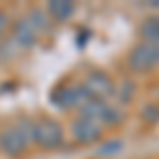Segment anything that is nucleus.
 Returning a JSON list of instances; mask_svg holds the SVG:
<instances>
[{
	"mask_svg": "<svg viewBox=\"0 0 159 159\" xmlns=\"http://www.w3.org/2000/svg\"><path fill=\"white\" fill-rule=\"evenodd\" d=\"M32 138H34V123H11V125L0 129V151L7 157H21L30 148Z\"/></svg>",
	"mask_w": 159,
	"mask_h": 159,
	"instance_id": "obj_1",
	"label": "nucleus"
},
{
	"mask_svg": "<svg viewBox=\"0 0 159 159\" xmlns=\"http://www.w3.org/2000/svg\"><path fill=\"white\" fill-rule=\"evenodd\" d=\"M64 127L60 121L55 119H40L34 123V138L32 142L36 144L40 151H57L60 147H64Z\"/></svg>",
	"mask_w": 159,
	"mask_h": 159,
	"instance_id": "obj_2",
	"label": "nucleus"
},
{
	"mask_svg": "<svg viewBox=\"0 0 159 159\" xmlns=\"http://www.w3.org/2000/svg\"><path fill=\"white\" fill-rule=\"evenodd\" d=\"M159 66V45L153 43H138L127 53V68L136 74H144Z\"/></svg>",
	"mask_w": 159,
	"mask_h": 159,
	"instance_id": "obj_3",
	"label": "nucleus"
},
{
	"mask_svg": "<svg viewBox=\"0 0 159 159\" xmlns=\"http://www.w3.org/2000/svg\"><path fill=\"white\" fill-rule=\"evenodd\" d=\"M81 115L83 117H89V119H96L102 125H119L123 123V110L115 104H108L106 100H89L85 106L81 108Z\"/></svg>",
	"mask_w": 159,
	"mask_h": 159,
	"instance_id": "obj_4",
	"label": "nucleus"
},
{
	"mask_svg": "<svg viewBox=\"0 0 159 159\" xmlns=\"http://www.w3.org/2000/svg\"><path fill=\"white\" fill-rule=\"evenodd\" d=\"M51 100L60 110H72V108L81 110L91 98L83 89V85H66V87H57L51 93Z\"/></svg>",
	"mask_w": 159,
	"mask_h": 159,
	"instance_id": "obj_5",
	"label": "nucleus"
},
{
	"mask_svg": "<svg viewBox=\"0 0 159 159\" xmlns=\"http://www.w3.org/2000/svg\"><path fill=\"white\" fill-rule=\"evenodd\" d=\"M70 134H72V140L76 144H93V142L102 140L104 125L98 123L96 119H89V117L79 115L72 121V125H70Z\"/></svg>",
	"mask_w": 159,
	"mask_h": 159,
	"instance_id": "obj_6",
	"label": "nucleus"
},
{
	"mask_svg": "<svg viewBox=\"0 0 159 159\" xmlns=\"http://www.w3.org/2000/svg\"><path fill=\"white\" fill-rule=\"evenodd\" d=\"M81 85H83V89L89 93L91 100H106L115 93V83H112L110 74L102 72V70H91V72H87Z\"/></svg>",
	"mask_w": 159,
	"mask_h": 159,
	"instance_id": "obj_7",
	"label": "nucleus"
},
{
	"mask_svg": "<svg viewBox=\"0 0 159 159\" xmlns=\"http://www.w3.org/2000/svg\"><path fill=\"white\" fill-rule=\"evenodd\" d=\"M36 38H38V32L25 17H21L17 24L13 25V40H15V45H19L24 49H30L36 43Z\"/></svg>",
	"mask_w": 159,
	"mask_h": 159,
	"instance_id": "obj_8",
	"label": "nucleus"
},
{
	"mask_svg": "<svg viewBox=\"0 0 159 159\" xmlns=\"http://www.w3.org/2000/svg\"><path fill=\"white\" fill-rule=\"evenodd\" d=\"M45 11L49 15V19L57 21V24H64L74 15V2H70V0H49Z\"/></svg>",
	"mask_w": 159,
	"mask_h": 159,
	"instance_id": "obj_9",
	"label": "nucleus"
},
{
	"mask_svg": "<svg viewBox=\"0 0 159 159\" xmlns=\"http://www.w3.org/2000/svg\"><path fill=\"white\" fill-rule=\"evenodd\" d=\"M140 36L142 43L159 45V15H148L140 24Z\"/></svg>",
	"mask_w": 159,
	"mask_h": 159,
	"instance_id": "obj_10",
	"label": "nucleus"
},
{
	"mask_svg": "<svg viewBox=\"0 0 159 159\" xmlns=\"http://www.w3.org/2000/svg\"><path fill=\"white\" fill-rule=\"evenodd\" d=\"M25 19L34 25V30H36V32L45 30V28L49 25V15H47V11H43V9H32V11L28 13V17H25Z\"/></svg>",
	"mask_w": 159,
	"mask_h": 159,
	"instance_id": "obj_11",
	"label": "nucleus"
},
{
	"mask_svg": "<svg viewBox=\"0 0 159 159\" xmlns=\"http://www.w3.org/2000/svg\"><path fill=\"white\" fill-rule=\"evenodd\" d=\"M121 142L119 140H110V142H104L102 147H100L98 155H102V157H112V155H119V151H121Z\"/></svg>",
	"mask_w": 159,
	"mask_h": 159,
	"instance_id": "obj_12",
	"label": "nucleus"
},
{
	"mask_svg": "<svg viewBox=\"0 0 159 159\" xmlns=\"http://www.w3.org/2000/svg\"><path fill=\"white\" fill-rule=\"evenodd\" d=\"M142 119L148 121V123L159 121V104H147L142 108Z\"/></svg>",
	"mask_w": 159,
	"mask_h": 159,
	"instance_id": "obj_13",
	"label": "nucleus"
},
{
	"mask_svg": "<svg viewBox=\"0 0 159 159\" xmlns=\"http://www.w3.org/2000/svg\"><path fill=\"white\" fill-rule=\"evenodd\" d=\"M7 30H9V15L4 11H0V38L7 34Z\"/></svg>",
	"mask_w": 159,
	"mask_h": 159,
	"instance_id": "obj_14",
	"label": "nucleus"
}]
</instances>
